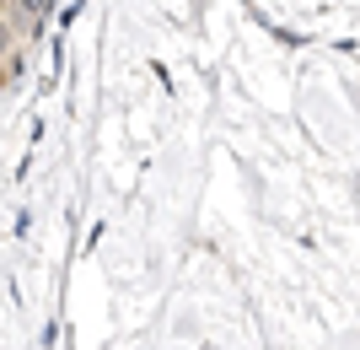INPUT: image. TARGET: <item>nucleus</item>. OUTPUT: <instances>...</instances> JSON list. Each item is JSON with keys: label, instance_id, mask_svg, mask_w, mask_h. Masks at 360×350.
Returning <instances> with one entry per match:
<instances>
[{"label": "nucleus", "instance_id": "obj_2", "mask_svg": "<svg viewBox=\"0 0 360 350\" xmlns=\"http://www.w3.org/2000/svg\"><path fill=\"white\" fill-rule=\"evenodd\" d=\"M11 44H16V38H11V22H6V16H0V60H6V54H11Z\"/></svg>", "mask_w": 360, "mask_h": 350}, {"label": "nucleus", "instance_id": "obj_1", "mask_svg": "<svg viewBox=\"0 0 360 350\" xmlns=\"http://www.w3.org/2000/svg\"><path fill=\"white\" fill-rule=\"evenodd\" d=\"M11 6H16V16H38V22L54 11V0H11Z\"/></svg>", "mask_w": 360, "mask_h": 350}]
</instances>
